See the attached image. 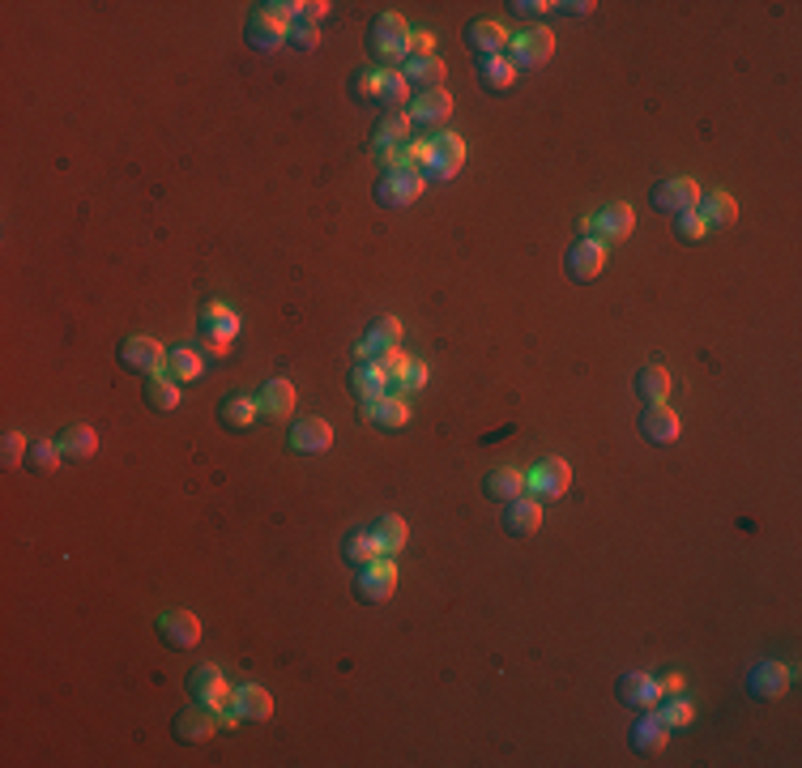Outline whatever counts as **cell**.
<instances>
[{
    "label": "cell",
    "mask_w": 802,
    "mask_h": 768,
    "mask_svg": "<svg viewBox=\"0 0 802 768\" xmlns=\"http://www.w3.org/2000/svg\"><path fill=\"white\" fill-rule=\"evenodd\" d=\"M632 389H636V397H640V406H666V393H670L666 367H657V363L640 367L636 380H632Z\"/></svg>",
    "instance_id": "4316f807"
},
{
    "label": "cell",
    "mask_w": 802,
    "mask_h": 768,
    "mask_svg": "<svg viewBox=\"0 0 802 768\" xmlns=\"http://www.w3.org/2000/svg\"><path fill=\"white\" fill-rule=\"evenodd\" d=\"M235 709L244 722H269V717H274V700H269L265 687L244 683V687H235Z\"/></svg>",
    "instance_id": "f546056e"
},
{
    "label": "cell",
    "mask_w": 802,
    "mask_h": 768,
    "mask_svg": "<svg viewBox=\"0 0 802 768\" xmlns=\"http://www.w3.org/2000/svg\"><path fill=\"white\" fill-rule=\"evenodd\" d=\"M666 726H662V717L657 713H640L636 717V726H632V734H628V743H632V751H640V756H657V751L666 747Z\"/></svg>",
    "instance_id": "d4e9b609"
},
{
    "label": "cell",
    "mask_w": 802,
    "mask_h": 768,
    "mask_svg": "<svg viewBox=\"0 0 802 768\" xmlns=\"http://www.w3.org/2000/svg\"><path fill=\"white\" fill-rule=\"evenodd\" d=\"M218 419H222V427H227V431H248L256 423V402H252V397H239V393L222 397V402H218Z\"/></svg>",
    "instance_id": "1f68e13d"
},
{
    "label": "cell",
    "mask_w": 802,
    "mask_h": 768,
    "mask_svg": "<svg viewBox=\"0 0 802 768\" xmlns=\"http://www.w3.org/2000/svg\"><path fill=\"white\" fill-rule=\"evenodd\" d=\"M478 82H483L487 94H504V90H512V82H517V69H512V60H504V56L478 60Z\"/></svg>",
    "instance_id": "836d02e7"
},
{
    "label": "cell",
    "mask_w": 802,
    "mask_h": 768,
    "mask_svg": "<svg viewBox=\"0 0 802 768\" xmlns=\"http://www.w3.org/2000/svg\"><path fill=\"white\" fill-rule=\"evenodd\" d=\"M363 414H367V423L380 427V431H401L410 423V410H406V402H401L397 393L380 397V402H372V406H363Z\"/></svg>",
    "instance_id": "83f0119b"
},
{
    "label": "cell",
    "mask_w": 802,
    "mask_h": 768,
    "mask_svg": "<svg viewBox=\"0 0 802 768\" xmlns=\"http://www.w3.org/2000/svg\"><path fill=\"white\" fill-rule=\"evenodd\" d=\"M790 679H794V670H785L781 662H756L747 675V692L756 700H777L785 687H790Z\"/></svg>",
    "instance_id": "e0dca14e"
},
{
    "label": "cell",
    "mask_w": 802,
    "mask_h": 768,
    "mask_svg": "<svg viewBox=\"0 0 802 768\" xmlns=\"http://www.w3.org/2000/svg\"><path fill=\"white\" fill-rule=\"evenodd\" d=\"M615 696L623 709L632 713H645V709H657V700H662V692H657L653 675H645V670H628L619 683H615Z\"/></svg>",
    "instance_id": "9a60e30c"
},
{
    "label": "cell",
    "mask_w": 802,
    "mask_h": 768,
    "mask_svg": "<svg viewBox=\"0 0 802 768\" xmlns=\"http://www.w3.org/2000/svg\"><path fill=\"white\" fill-rule=\"evenodd\" d=\"M146 406L167 414L180 406V384H175L171 376H146Z\"/></svg>",
    "instance_id": "d590c367"
},
{
    "label": "cell",
    "mask_w": 802,
    "mask_h": 768,
    "mask_svg": "<svg viewBox=\"0 0 802 768\" xmlns=\"http://www.w3.org/2000/svg\"><path fill=\"white\" fill-rule=\"evenodd\" d=\"M406 99H410L406 73H380V99L376 103H384L389 111H401V107H406Z\"/></svg>",
    "instance_id": "ab89813d"
},
{
    "label": "cell",
    "mask_w": 802,
    "mask_h": 768,
    "mask_svg": "<svg viewBox=\"0 0 802 768\" xmlns=\"http://www.w3.org/2000/svg\"><path fill=\"white\" fill-rule=\"evenodd\" d=\"M542 530V504L529 500V495H517V500H508L504 508V534L512 538H534Z\"/></svg>",
    "instance_id": "ac0fdd59"
},
{
    "label": "cell",
    "mask_w": 802,
    "mask_h": 768,
    "mask_svg": "<svg viewBox=\"0 0 802 768\" xmlns=\"http://www.w3.org/2000/svg\"><path fill=\"white\" fill-rule=\"evenodd\" d=\"M675 235L687 239V244H696V239L704 235V222L696 214H683V218H675Z\"/></svg>",
    "instance_id": "7dc6e473"
},
{
    "label": "cell",
    "mask_w": 802,
    "mask_h": 768,
    "mask_svg": "<svg viewBox=\"0 0 802 768\" xmlns=\"http://www.w3.org/2000/svg\"><path fill=\"white\" fill-rule=\"evenodd\" d=\"M406 82L410 86H419V90H440V82H444V60L440 56H414V60H406Z\"/></svg>",
    "instance_id": "e575fe53"
},
{
    "label": "cell",
    "mask_w": 802,
    "mask_h": 768,
    "mask_svg": "<svg viewBox=\"0 0 802 768\" xmlns=\"http://www.w3.org/2000/svg\"><path fill=\"white\" fill-rule=\"evenodd\" d=\"M158 640H163L167 649H175V653L197 649V640H201L197 615H188V611H163V615H158Z\"/></svg>",
    "instance_id": "5bb4252c"
},
{
    "label": "cell",
    "mask_w": 802,
    "mask_h": 768,
    "mask_svg": "<svg viewBox=\"0 0 802 768\" xmlns=\"http://www.w3.org/2000/svg\"><path fill=\"white\" fill-rule=\"evenodd\" d=\"M350 99H359V103H367V99H380V73H372V69H359L355 77H350Z\"/></svg>",
    "instance_id": "bcb514c9"
},
{
    "label": "cell",
    "mask_w": 802,
    "mask_h": 768,
    "mask_svg": "<svg viewBox=\"0 0 802 768\" xmlns=\"http://www.w3.org/2000/svg\"><path fill=\"white\" fill-rule=\"evenodd\" d=\"M393 585H397V568H393V559L384 555V559H372L367 568H359V581H355V598L359 602H389L393 598Z\"/></svg>",
    "instance_id": "8fae6325"
},
{
    "label": "cell",
    "mask_w": 802,
    "mask_h": 768,
    "mask_svg": "<svg viewBox=\"0 0 802 768\" xmlns=\"http://www.w3.org/2000/svg\"><path fill=\"white\" fill-rule=\"evenodd\" d=\"M60 444L56 440H30V453H26V466L35 474H52L60 466Z\"/></svg>",
    "instance_id": "f35d334b"
},
{
    "label": "cell",
    "mask_w": 802,
    "mask_h": 768,
    "mask_svg": "<svg viewBox=\"0 0 802 768\" xmlns=\"http://www.w3.org/2000/svg\"><path fill=\"white\" fill-rule=\"evenodd\" d=\"M632 227H636L632 205L615 201V205H606V210H598V214L585 222V235H589V239H602V244H619V239L632 235Z\"/></svg>",
    "instance_id": "ba28073f"
},
{
    "label": "cell",
    "mask_w": 802,
    "mask_h": 768,
    "mask_svg": "<svg viewBox=\"0 0 802 768\" xmlns=\"http://www.w3.org/2000/svg\"><path fill=\"white\" fill-rule=\"evenodd\" d=\"M372 534H376L380 555H401V547H406V538H410V530H406V521L401 517H384Z\"/></svg>",
    "instance_id": "8d00e7d4"
},
{
    "label": "cell",
    "mask_w": 802,
    "mask_h": 768,
    "mask_svg": "<svg viewBox=\"0 0 802 768\" xmlns=\"http://www.w3.org/2000/svg\"><path fill=\"white\" fill-rule=\"evenodd\" d=\"M657 683V692L662 696H679L683 692V675H662V679H653Z\"/></svg>",
    "instance_id": "816d5d0a"
},
{
    "label": "cell",
    "mask_w": 802,
    "mask_h": 768,
    "mask_svg": "<svg viewBox=\"0 0 802 768\" xmlns=\"http://www.w3.org/2000/svg\"><path fill=\"white\" fill-rule=\"evenodd\" d=\"M551 52H555V35H551L547 26L525 30V35L508 39V60H512V69H542V64L551 60Z\"/></svg>",
    "instance_id": "5b68a950"
},
{
    "label": "cell",
    "mask_w": 802,
    "mask_h": 768,
    "mask_svg": "<svg viewBox=\"0 0 802 768\" xmlns=\"http://www.w3.org/2000/svg\"><path fill=\"white\" fill-rule=\"evenodd\" d=\"M325 13H329V5H325V0H308V5H303V18H308V22H320V18H325Z\"/></svg>",
    "instance_id": "db71d44e"
},
{
    "label": "cell",
    "mask_w": 802,
    "mask_h": 768,
    "mask_svg": "<svg viewBox=\"0 0 802 768\" xmlns=\"http://www.w3.org/2000/svg\"><path fill=\"white\" fill-rule=\"evenodd\" d=\"M653 210L666 214V218H683V214H696V201H700V188L696 180H683V175H675V180H662L653 188Z\"/></svg>",
    "instance_id": "277c9868"
},
{
    "label": "cell",
    "mask_w": 802,
    "mask_h": 768,
    "mask_svg": "<svg viewBox=\"0 0 802 768\" xmlns=\"http://www.w3.org/2000/svg\"><path fill=\"white\" fill-rule=\"evenodd\" d=\"M60 453H64V461H90L94 453H99V436H94V427H86V423H69L60 431Z\"/></svg>",
    "instance_id": "484cf974"
},
{
    "label": "cell",
    "mask_w": 802,
    "mask_h": 768,
    "mask_svg": "<svg viewBox=\"0 0 802 768\" xmlns=\"http://www.w3.org/2000/svg\"><path fill=\"white\" fill-rule=\"evenodd\" d=\"M734 214H739V205H734L730 192H700V201H696V218L704 222V231H721V227H730Z\"/></svg>",
    "instance_id": "cb8c5ba5"
},
{
    "label": "cell",
    "mask_w": 802,
    "mask_h": 768,
    "mask_svg": "<svg viewBox=\"0 0 802 768\" xmlns=\"http://www.w3.org/2000/svg\"><path fill=\"white\" fill-rule=\"evenodd\" d=\"M423 184H427V180H423L419 171H401V167H393V171H384L380 180H376V201L384 205V210H406V205L419 201Z\"/></svg>",
    "instance_id": "3957f363"
},
{
    "label": "cell",
    "mask_w": 802,
    "mask_h": 768,
    "mask_svg": "<svg viewBox=\"0 0 802 768\" xmlns=\"http://www.w3.org/2000/svg\"><path fill=\"white\" fill-rule=\"evenodd\" d=\"M26 453H30V440L22 436V431H5V440H0V466L18 470L26 461Z\"/></svg>",
    "instance_id": "ee69618b"
},
{
    "label": "cell",
    "mask_w": 802,
    "mask_h": 768,
    "mask_svg": "<svg viewBox=\"0 0 802 768\" xmlns=\"http://www.w3.org/2000/svg\"><path fill=\"white\" fill-rule=\"evenodd\" d=\"M222 722H218V713H214V704H205V700H192L184 713H175V726H171V734L180 743H205L210 734L218 730Z\"/></svg>",
    "instance_id": "9c48e42d"
},
{
    "label": "cell",
    "mask_w": 802,
    "mask_h": 768,
    "mask_svg": "<svg viewBox=\"0 0 802 768\" xmlns=\"http://www.w3.org/2000/svg\"><path fill=\"white\" fill-rule=\"evenodd\" d=\"M414 56H436V39H431L427 30L410 35V43H406V60H414Z\"/></svg>",
    "instance_id": "c3c4849f"
},
{
    "label": "cell",
    "mask_w": 802,
    "mask_h": 768,
    "mask_svg": "<svg viewBox=\"0 0 802 768\" xmlns=\"http://www.w3.org/2000/svg\"><path fill=\"white\" fill-rule=\"evenodd\" d=\"M551 5H542V0H517L512 13H521V18H538V13H547Z\"/></svg>",
    "instance_id": "f907efd6"
},
{
    "label": "cell",
    "mask_w": 802,
    "mask_h": 768,
    "mask_svg": "<svg viewBox=\"0 0 802 768\" xmlns=\"http://www.w3.org/2000/svg\"><path fill=\"white\" fill-rule=\"evenodd\" d=\"M401 384H406V389H423V384H427V367L410 359V367H406V380H401Z\"/></svg>",
    "instance_id": "681fc988"
},
{
    "label": "cell",
    "mask_w": 802,
    "mask_h": 768,
    "mask_svg": "<svg viewBox=\"0 0 802 768\" xmlns=\"http://www.w3.org/2000/svg\"><path fill=\"white\" fill-rule=\"evenodd\" d=\"M406 43H410V26L401 13H380L372 22V52L384 60H406Z\"/></svg>",
    "instance_id": "30bf717a"
},
{
    "label": "cell",
    "mask_w": 802,
    "mask_h": 768,
    "mask_svg": "<svg viewBox=\"0 0 802 768\" xmlns=\"http://www.w3.org/2000/svg\"><path fill=\"white\" fill-rule=\"evenodd\" d=\"M380 350H389V346H401V320L397 316H380L376 325H372V333H367Z\"/></svg>",
    "instance_id": "f6af8a7d"
},
{
    "label": "cell",
    "mask_w": 802,
    "mask_h": 768,
    "mask_svg": "<svg viewBox=\"0 0 802 768\" xmlns=\"http://www.w3.org/2000/svg\"><path fill=\"white\" fill-rule=\"evenodd\" d=\"M551 9H559V13H564V18H585V13H589L593 5H589V0H576V5L568 0V5H551Z\"/></svg>",
    "instance_id": "f5cc1de1"
},
{
    "label": "cell",
    "mask_w": 802,
    "mask_h": 768,
    "mask_svg": "<svg viewBox=\"0 0 802 768\" xmlns=\"http://www.w3.org/2000/svg\"><path fill=\"white\" fill-rule=\"evenodd\" d=\"M286 444H291V453H303V457L329 453V444H333V427H329L325 419H295L291 431H286Z\"/></svg>",
    "instance_id": "2e32d148"
},
{
    "label": "cell",
    "mask_w": 802,
    "mask_h": 768,
    "mask_svg": "<svg viewBox=\"0 0 802 768\" xmlns=\"http://www.w3.org/2000/svg\"><path fill=\"white\" fill-rule=\"evenodd\" d=\"M465 47H470L478 60H491V56H504L508 35L500 22H470L465 26Z\"/></svg>",
    "instance_id": "603a6c76"
},
{
    "label": "cell",
    "mask_w": 802,
    "mask_h": 768,
    "mask_svg": "<svg viewBox=\"0 0 802 768\" xmlns=\"http://www.w3.org/2000/svg\"><path fill=\"white\" fill-rule=\"evenodd\" d=\"M342 559L350 568H367L372 559H380V547H376V534L372 530H350L342 538Z\"/></svg>",
    "instance_id": "d6a6232c"
},
{
    "label": "cell",
    "mask_w": 802,
    "mask_h": 768,
    "mask_svg": "<svg viewBox=\"0 0 802 768\" xmlns=\"http://www.w3.org/2000/svg\"><path fill=\"white\" fill-rule=\"evenodd\" d=\"M286 22L282 13H274V5H256L248 13V26H244V39L248 47H256V52H274L278 43H286Z\"/></svg>",
    "instance_id": "8992f818"
},
{
    "label": "cell",
    "mask_w": 802,
    "mask_h": 768,
    "mask_svg": "<svg viewBox=\"0 0 802 768\" xmlns=\"http://www.w3.org/2000/svg\"><path fill=\"white\" fill-rule=\"evenodd\" d=\"M483 495H487V500H495V504L517 500V495H525V474H521V470H512V466L491 470V474L483 478Z\"/></svg>",
    "instance_id": "f1b7e54d"
},
{
    "label": "cell",
    "mask_w": 802,
    "mask_h": 768,
    "mask_svg": "<svg viewBox=\"0 0 802 768\" xmlns=\"http://www.w3.org/2000/svg\"><path fill=\"white\" fill-rule=\"evenodd\" d=\"M602 265H606V244L602 239H576V244L564 252V269H568V278L572 282H593L602 274Z\"/></svg>",
    "instance_id": "7c38bea8"
},
{
    "label": "cell",
    "mask_w": 802,
    "mask_h": 768,
    "mask_svg": "<svg viewBox=\"0 0 802 768\" xmlns=\"http://www.w3.org/2000/svg\"><path fill=\"white\" fill-rule=\"evenodd\" d=\"M256 414L265 419H291L295 414V384L291 380H265L256 393Z\"/></svg>",
    "instance_id": "ffe728a7"
},
{
    "label": "cell",
    "mask_w": 802,
    "mask_h": 768,
    "mask_svg": "<svg viewBox=\"0 0 802 768\" xmlns=\"http://www.w3.org/2000/svg\"><path fill=\"white\" fill-rule=\"evenodd\" d=\"M657 704H662V709H657V717H662V726H666V730H683V726H692V704H687L683 696H662Z\"/></svg>",
    "instance_id": "60d3db41"
},
{
    "label": "cell",
    "mask_w": 802,
    "mask_h": 768,
    "mask_svg": "<svg viewBox=\"0 0 802 768\" xmlns=\"http://www.w3.org/2000/svg\"><path fill=\"white\" fill-rule=\"evenodd\" d=\"M286 43L295 47V52H316V43H320V30H316V22H308L299 13V18L286 26Z\"/></svg>",
    "instance_id": "7bdbcfd3"
},
{
    "label": "cell",
    "mask_w": 802,
    "mask_h": 768,
    "mask_svg": "<svg viewBox=\"0 0 802 768\" xmlns=\"http://www.w3.org/2000/svg\"><path fill=\"white\" fill-rule=\"evenodd\" d=\"M167 376H171V380H197V376H201V355H197L192 346L167 350Z\"/></svg>",
    "instance_id": "74e56055"
},
{
    "label": "cell",
    "mask_w": 802,
    "mask_h": 768,
    "mask_svg": "<svg viewBox=\"0 0 802 768\" xmlns=\"http://www.w3.org/2000/svg\"><path fill=\"white\" fill-rule=\"evenodd\" d=\"M448 116H453V99H448V90H419V99L410 103V124L419 128H440Z\"/></svg>",
    "instance_id": "d6986e66"
},
{
    "label": "cell",
    "mask_w": 802,
    "mask_h": 768,
    "mask_svg": "<svg viewBox=\"0 0 802 768\" xmlns=\"http://www.w3.org/2000/svg\"><path fill=\"white\" fill-rule=\"evenodd\" d=\"M572 487V470H568V461H559V457H542L534 470L525 474V495L529 500H559Z\"/></svg>",
    "instance_id": "7a4b0ae2"
},
{
    "label": "cell",
    "mask_w": 802,
    "mask_h": 768,
    "mask_svg": "<svg viewBox=\"0 0 802 768\" xmlns=\"http://www.w3.org/2000/svg\"><path fill=\"white\" fill-rule=\"evenodd\" d=\"M188 692H192V700L214 704L222 692H227V679H222L218 666H192L188 670Z\"/></svg>",
    "instance_id": "4dcf8cb0"
},
{
    "label": "cell",
    "mask_w": 802,
    "mask_h": 768,
    "mask_svg": "<svg viewBox=\"0 0 802 768\" xmlns=\"http://www.w3.org/2000/svg\"><path fill=\"white\" fill-rule=\"evenodd\" d=\"M350 393H355L359 406H372V402H380V397H389V380H384V372L376 363L359 359L355 372H350Z\"/></svg>",
    "instance_id": "7402d4cb"
},
{
    "label": "cell",
    "mask_w": 802,
    "mask_h": 768,
    "mask_svg": "<svg viewBox=\"0 0 802 768\" xmlns=\"http://www.w3.org/2000/svg\"><path fill=\"white\" fill-rule=\"evenodd\" d=\"M465 163V141L457 133H440L423 141V158H419V175L423 180H453Z\"/></svg>",
    "instance_id": "6da1fadb"
},
{
    "label": "cell",
    "mask_w": 802,
    "mask_h": 768,
    "mask_svg": "<svg viewBox=\"0 0 802 768\" xmlns=\"http://www.w3.org/2000/svg\"><path fill=\"white\" fill-rule=\"evenodd\" d=\"M679 431H683L679 414L666 410V406H645V414H640V436L649 444H675Z\"/></svg>",
    "instance_id": "44dd1931"
},
{
    "label": "cell",
    "mask_w": 802,
    "mask_h": 768,
    "mask_svg": "<svg viewBox=\"0 0 802 768\" xmlns=\"http://www.w3.org/2000/svg\"><path fill=\"white\" fill-rule=\"evenodd\" d=\"M235 333H239V316L231 308H222V303H210L205 316H201V342L210 346L214 355H227L231 342H235Z\"/></svg>",
    "instance_id": "4fadbf2b"
},
{
    "label": "cell",
    "mask_w": 802,
    "mask_h": 768,
    "mask_svg": "<svg viewBox=\"0 0 802 768\" xmlns=\"http://www.w3.org/2000/svg\"><path fill=\"white\" fill-rule=\"evenodd\" d=\"M380 372H384V380H389V393H393V384H401L406 380V367H410V359L401 355V346H389V350H380V355L372 359Z\"/></svg>",
    "instance_id": "b9f144b4"
},
{
    "label": "cell",
    "mask_w": 802,
    "mask_h": 768,
    "mask_svg": "<svg viewBox=\"0 0 802 768\" xmlns=\"http://www.w3.org/2000/svg\"><path fill=\"white\" fill-rule=\"evenodd\" d=\"M116 359H120V367H128V372H137V376H158L167 367V350L154 338H124Z\"/></svg>",
    "instance_id": "52a82bcc"
}]
</instances>
